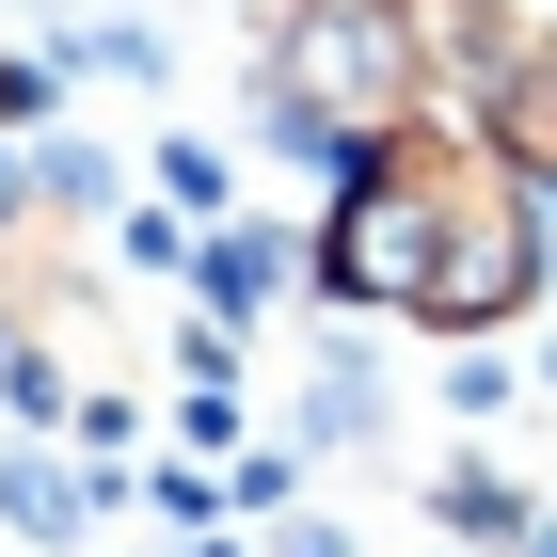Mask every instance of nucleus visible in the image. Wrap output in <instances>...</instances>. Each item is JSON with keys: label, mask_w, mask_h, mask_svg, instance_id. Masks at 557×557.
Segmentation results:
<instances>
[{"label": "nucleus", "mask_w": 557, "mask_h": 557, "mask_svg": "<svg viewBox=\"0 0 557 557\" xmlns=\"http://www.w3.org/2000/svg\"><path fill=\"white\" fill-rule=\"evenodd\" d=\"M302 271H319L350 319H414V335H462L478 350V335H510L525 302H542L557 239H542V191H525L478 128L430 112V128L335 160V208H319Z\"/></svg>", "instance_id": "obj_1"}, {"label": "nucleus", "mask_w": 557, "mask_h": 557, "mask_svg": "<svg viewBox=\"0 0 557 557\" xmlns=\"http://www.w3.org/2000/svg\"><path fill=\"white\" fill-rule=\"evenodd\" d=\"M256 112L302 160H367V144L430 128V16L414 0H271Z\"/></svg>", "instance_id": "obj_2"}, {"label": "nucleus", "mask_w": 557, "mask_h": 557, "mask_svg": "<svg viewBox=\"0 0 557 557\" xmlns=\"http://www.w3.org/2000/svg\"><path fill=\"white\" fill-rule=\"evenodd\" d=\"M430 510L462 525L478 557H525V494H510V478H494V462H446V478H430Z\"/></svg>", "instance_id": "obj_3"}, {"label": "nucleus", "mask_w": 557, "mask_h": 557, "mask_svg": "<svg viewBox=\"0 0 557 557\" xmlns=\"http://www.w3.org/2000/svg\"><path fill=\"white\" fill-rule=\"evenodd\" d=\"M0 525H16V542H81V478L48 462V446H16V462H0Z\"/></svg>", "instance_id": "obj_4"}, {"label": "nucleus", "mask_w": 557, "mask_h": 557, "mask_svg": "<svg viewBox=\"0 0 557 557\" xmlns=\"http://www.w3.org/2000/svg\"><path fill=\"white\" fill-rule=\"evenodd\" d=\"M271 271H287V256H271L256 223H223L208 256H191V287H208V319H256V302H271Z\"/></svg>", "instance_id": "obj_5"}]
</instances>
